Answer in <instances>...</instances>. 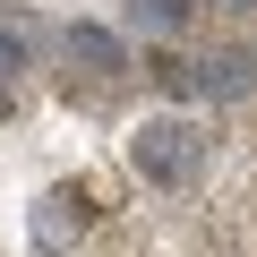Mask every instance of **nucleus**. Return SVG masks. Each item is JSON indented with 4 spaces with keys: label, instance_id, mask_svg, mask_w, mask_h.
<instances>
[{
    "label": "nucleus",
    "instance_id": "2",
    "mask_svg": "<svg viewBox=\"0 0 257 257\" xmlns=\"http://www.w3.org/2000/svg\"><path fill=\"white\" fill-rule=\"evenodd\" d=\"M52 52H60V69H77V77H94V86L128 77V35H111L103 18H69V26L52 35Z\"/></svg>",
    "mask_w": 257,
    "mask_h": 257
},
{
    "label": "nucleus",
    "instance_id": "3",
    "mask_svg": "<svg viewBox=\"0 0 257 257\" xmlns=\"http://www.w3.org/2000/svg\"><path fill=\"white\" fill-rule=\"evenodd\" d=\"M189 94H206V103H240V94H257V52H240V43L206 52V60L189 69Z\"/></svg>",
    "mask_w": 257,
    "mask_h": 257
},
{
    "label": "nucleus",
    "instance_id": "7",
    "mask_svg": "<svg viewBox=\"0 0 257 257\" xmlns=\"http://www.w3.org/2000/svg\"><path fill=\"white\" fill-rule=\"evenodd\" d=\"M214 9H231V18H248V9H257V0H214Z\"/></svg>",
    "mask_w": 257,
    "mask_h": 257
},
{
    "label": "nucleus",
    "instance_id": "4",
    "mask_svg": "<svg viewBox=\"0 0 257 257\" xmlns=\"http://www.w3.org/2000/svg\"><path fill=\"white\" fill-rule=\"evenodd\" d=\"M26 231H35V248H69V240L86 231V189H77V180L43 189V197H35V223H26Z\"/></svg>",
    "mask_w": 257,
    "mask_h": 257
},
{
    "label": "nucleus",
    "instance_id": "5",
    "mask_svg": "<svg viewBox=\"0 0 257 257\" xmlns=\"http://www.w3.org/2000/svg\"><path fill=\"white\" fill-rule=\"evenodd\" d=\"M128 26L155 35V43H172V35H189V26H197V0H128Z\"/></svg>",
    "mask_w": 257,
    "mask_h": 257
},
{
    "label": "nucleus",
    "instance_id": "1",
    "mask_svg": "<svg viewBox=\"0 0 257 257\" xmlns=\"http://www.w3.org/2000/svg\"><path fill=\"white\" fill-rule=\"evenodd\" d=\"M206 163V138L189 111H146L138 128H128V172H138L146 189H189Z\"/></svg>",
    "mask_w": 257,
    "mask_h": 257
},
{
    "label": "nucleus",
    "instance_id": "6",
    "mask_svg": "<svg viewBox=\"0 0 257 257\" xmlns=\"http://www.w3.org/2000/svg\"><path fill=\"white\" fill-rule=\"evenodd\" d=\"M26 69H35V35H26L18 18H0V86H18Z\"/></svg>",
    "mask_w": 257,
    "mask_h": 257
}]
</instances>
